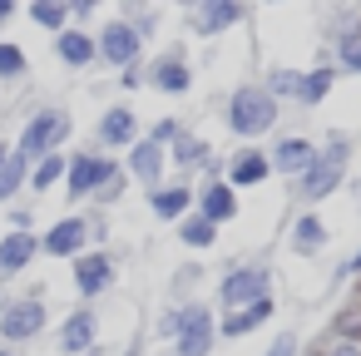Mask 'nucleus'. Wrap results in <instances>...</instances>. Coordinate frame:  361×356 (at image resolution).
<instances>
[{"label": "nucleus", "instance_id": "nucleus-1", "mask_svg": "<svg viewBox=\"0 0 361 356\" xmlns=\"http://www.w3.org/2000/svg\"><path fill=\"white\" fill-rule=\"evenodd\" d=\"M351 159H356V134L351 129H326L317 139V159L307 164L302 178L287 183V203L297 213H317L326 198H336L351 178Z\"/></svg>", "mask_w": 361, "mask_h": 356}, {"label": "nucleus", "instance_id": "nucleus-2", "mask_svg": "<svg viewBox=\"0 0 361 356\" xmlns=\"http://www.w3.org/2000/svg\"><path fill=\"white\" fill-rule=\"evenodd\" d=\"M218 109H223V129H228L238 144H262V139H272V134L282 129V104L262 90L257 75H252V80H238V85L218 99Z\"/></svg>", "mask_w": 361, "mask_h": 356}, {"label": "nucleus", "instance_id": "nucleus-3", "mask_svg": "<svg viewBox=\"0 0 361 356\" xmlns=\"http://www.w3.org/2000/svg\"><path fill=\"white\" fill-rule=\"evenodd\" d=\"M262 297H277V267H272V257L267 252H243V257H233V262H223V272L213 277V307L218 312H243V307H252V302H262Z\"/></svg>", "mask_w": 361, "mask_h": 356}, {"label": "nucleus", "instance_id": "nucleus-4", "mask_svg": "<svg viewBox=\"0 0 361 356\" xmlns=\"http://www.w3.org/2000/svg\"><path fill=\"white\" fill-rule=\"evenodd\" d=\"M50 336V297H45V282L25 287V292H11V287H0V346H30Z\"/></svg>", "mask_w": 361, "mask_h": 356}, {"label": "nucleus", "instance_id": "nucleus-5", "mask_svg": "<svg viewBox=\"0 0 361 356\" xmlns=\"http://www.w3.org/2000/svg\"><path fill=\"white\" fill-rule=\"evenodd\" d=\"M75 139V114L65 109V104H35L25 119H20V134H16V154L20 159H30V164H40V159H50V154H65V144Z\"/></svg>", "mask_w": 361, "mask_h": 356}, {"label": "nucleus", "instance_id": "nucleus-6", "mask_svg": "<svg viewBox=\"0 0 361 356\" xmlns=\"http://www.w3.org/2000/svg\"><path fill=\"white\" fill-rule=\"evenodd\" d=\"M114 173H119V159H109V154H99V149H90V144H85V149H70L65 183H60L70 213H80L85 203H94V193H99Z\"/></svg>", "mask_w": 361, "mask_h": 356}, {"label": "nucleus", "instance_id": "nucleus-7", "mask_svg": "<svg viewBox=\"0 0 361 356\" xmlns=\"http://www.w3.org/2000/svg\"><path fill=\"white\" fill-rule=\"evenodd\" d=\"M193 85H198V75H193V60H188L183 40H173V45H164L144 60V90H154L164 99H183V94H193Z\"/></svg>", "mask_w": 361, "mask_h": 356}, {"label": "nucleus", "instance_id": "nucleus-8", "mask_svg": "<svg viewBox=\"0 0 361 356\" xmlns=\"http://www.w3.org/2000/svg\"><path fill=\"white\" fill-rule=\"evenodd\" d=\"M99 336H104V317H99V307H85V302H75L50 326L55 356H99Z\"/></svg>", "mask_w": 361, "mask_h": 356}, {"label": "nucleus", "instance_id": "nucleus-9", "mask_svg": "<svg viewBox=\"0 0 361 356\" xmlns=\"http://www.w3.org/2000/svg\"><path fill=\"white\" fill-rule=\"evenodd\" d=\"M70 287L85 307H99V297H109L119 287V252L114 247H90L85 257L70 262Z\"/></svg>", "mask_w": 361, "mask_h": 356}, {"label": "nucleus", "instance_id": "nucleus-10", "mask_svg": "<svg viewBox=\"0 0 361 356\" xmlns=\"http://www.w3.org/2000/svg\"><path fill=\"white\" fill-rule=\"evenodd\" d=\"M247 20H252V11L243 0H188L183 6V30L193 40H223L228 30H238Z\"/></svg>", "mask_w": 361, "mask_h": 356}, {"label": "nucleus", "instance_id": "nucleus-11", "mask_svg": "<svg viewBox=\"0 0 361 356\" xmlns=\"http://www.w3.org/2000/svg\"><path fill=\"white\" fill-rule=\"evenodd\" d=\"M169 168H173V178H223V154L213 149V139L208 134H198L193 124L173 139V149H169Z\"/></svg>", "mask_w": 361, "mask_h": 356}, {"label": "nucleus", "instance_id": "nucleus-12", "mask_svg": "<svg viewBox=\"0 0 361 356\" xmlns=\"http://www.w3.org/2000/svg\"><path fill=\"white\" fill-rule=\"evenodd\" d=\"M144 139V114L129 104V99H114V104H104L99 109V119H94V144L90 149H99V154H124V149H134Z\"/></svg>", "mask_w": 361, "mask_h": 356}, {"label": "nucleus", "instance_id": "nucleus-13", "mask_svg": "<svg viewBox=\"0 0 361 356\" xmlns=\"http://www.w3.org/2000/svg\"><path fill=\"white\" fill-rule=\"evenodd\" d=\"M94 50H99V65H109L114 75L129 70V65H139V60H149V45H144V40L134 35V25L119 20V16H104V20L94 25Z\"/></svg>", "mask_w": 361, "mask_h": 356}, {"label": "nucleus", "instance_id": "nucleus-14", "mask_svg": "<svg viewBox=\"0 0 361 356\" xmlns=\"http://www.w3.org/2000/svg\"><path fill=\"white\" fill-rule=\"evenodd\" d=\"M90 252V213H60L45 233H40V257L50 262H75Z\"/></svg>", "mask_w": 361, "mask_h": 356}, {"label": "nucleus", "instance_id": "nucleus-15", "mask_svg": "<svg viewBox=\"0 0 361 356\" xmlns=\"http://www.w3.org/2000/svg\"><path fill=\"white\" fill-rule=\"evenodd\" d=\"M361 40V6H326L322 11V30H317V60H336Z\"/></svg>", "mask_w": 361, "mask_h": 356}, {"label": "nucleus", "instance_id": "nucleus-16", "mask_svg": "<svg viewBox=\"0 0 361 356\" xmlns=\"http://www.w3.org/2000/svg\"><path fill=\"white\" fill-rule=\"evenodd\" d=\"M218 351V307L208 297L188 302V321L173 341V356H213Z\"/></svg>", "mask_w": 361, "mask_h": 356}, {"label": "nucleus", "instance_id": "nucleus-17", "mask_svg": "<svg viewBox=\"0 0 361 356\" xmlns=\"http://www.w3.org/2000/svg\"><path fill=\"white\" fill-rule=\"evenodd\" d=\"M317 159V139L312 134H272V144H267V164H272V178H282V183H292V178H302L307 173V164Z\"/></svg>", "mask_w": 361, "mask_h": 356}, {"label": "nucleus", "instance_id": "nucleus-18", "mask_svg": "<svg viewBox=\"0 0 361 356\" xmlns=\"http://www.w3.org/2000/svg\"><path fill=\"white\" fill-rule=\"evenodd\" d=\"M223 183L228 188H262L272 183V164H267V144H233V154H223Z\"/></svg>", "mask_w": 361, "mask_h": 356}, {"label": "nucleus", "instance_id": "nucleus-19", "mask_svg": "<svg viewBox=\"0 0 361 356\" xmlns=\"http://www.w3.org/2000/svg\"><path fill=\"white\" fill-rule=\"evenodd\" d=\"M193 213L208 218V223L223 233V228H233V223L243 218V193L228 188L223 178H203V183H193Z\"/></svg>", "mask_w": 361, "mask_h": 356}, {"label": "nucleus", "instance_id": "nucleus-20", "mask_svg": "<svg viewBox=\"0 0 361 356\" xmlns=\"http://www.w3.org/2000/svg\"><path fill=\"white\" fill-rule=\"evenodd\" d=\"M282 247H287L292 257H302V262L326 257V252H331V228H326V218H322V213H292V218H287V233H282Z\"/></svg>", "mask_w": 361, "mask_h": 356}, {"label": "nucleus", "instance_id": "nucleus-21", "mask_svg": "<svg viewBox=\"0 0 361 356\" xmlns=\"http://www.w3.org/2000/svg\"><path fill=\"white\" fill-rule=\"evenodd\" d=\"M119 168H124V178H129V183H139V188L149 193V188H159V183L169 178V149H159V144L139 139L134 149H124Z\"/></svg>", "mask_w": 361, "mask_h": 356}, {"label": "nucleus", "instance_id": "nucleus-22", "mask_svg": "<svg viewBox=\"0 0 361 356\" xmlns=\"http://www.w3.org/2000/svg\"><path fill=\"white\" fill-rule=\"evenodd\" d=\"M144 208H149L154 223L173 228V223H183V218L193 213V183H183V178H164L159 188L144 193Z\"/></svg>", "mask_w": 361, "mask_h": 356}, {"label": "nucleus", "instance_id": "nucleus-23", "mask_svg": "<svg viewBox=\"0 0 361 356\" xmlns=\"http://www.w3.org/2000/svg\"><path fill=\"white\" fill-rule=\"evenodd\" d=\"M40 262V233H0V287H16Z\"/></svg>", "mask_w": 361, "mask_h": 356}, {"label": "nucleus", "instance_id": "nucleus-24", "mask_svg": "<svg viewBox=\"0 0 361 356\" xmlns=\"http://www.w3.org/2000/svg\"><path fill=\"white\" fill-rule=\"evenodd\" d=\"M50 50H55V60L70 70V75H90L94 65H99V50H94V30H80V25H70V30H60L55 40H50Z\"/></svg>", "mask_w": 361, "mask_h": 356}, {"label": "nucleus", "instance_id": "nucleus-25", "mask_svg": "<svg viewBox=\"0 0 361 356\" xmlns=\"http://www.w3.org/2000/svg\"><path fill=\"white\" fill-rule=\"evenodd\" d=\"M272 317H277V297H262L243 312H218V341H243V336L272 326Z\"/></svg>", "mask_w": 361, "mask_h": 356}, {"label": "nucleus", "instance_id": "nucleus-26", "mask_svg": "<svg viewBox=\"0 0 361 356\" xmlns=\"http://www.w3.org/2000/svg\"><path fill=\"white\" fill-rule=\"evenodd\" d=\"M336 65H326V60H317V65H307L302 70V90H297V109H322L326 99H331V90H336Z\"/></svg>", "mask_w": 361, "mask_h": 356}, {"label": "nucleus", "instance_id": "nucleus-27", "mask_svg": "<svg viewBox=\"0 0 361 356\" xmlns=\"http://www.w3.org/2000/svg\"><path fill=\"white\" fill-rule=\"evenodd\" d=\"M203 282H208V262L188 257V262H178V267L169 272V297H164V302H173V307L198 302V297H203Z\"/></svg>", "mask_w": 361, "mask_h": 356}, {"label": "nucleus", "instance_id": "nucleus-28", "mask_svg": "<svg viewBox=\"0 0 361 356\" xmlns=\"http://www.w3.org/2000/svg\"><path fill=\"white\" fill-rule=\"evenodd\" d=\"M218 228L208 223V218H198V213H188L183 223H173V243L183 247V252H193V257H203V252H213L218 247Z\"/></svg>", "mask_w": 361, "mask_h": 356}, {"label": "nucleus", "instance_id": "nucleus-29", "mask_svg": "<svg viewBox=\"0 0 361 356\" xmlns=\"http://www.w3.org/2000/svg\"><path fill=\"white\" fill-rule=\"evenodd\" d=\"M30 85V55L16 35H0V90H20Z\"/></svg>", "mask_w": 361, "mask_h": 356}, {"label": "nucleus", "instance_id": "nucleus-30", "mask_svg": "<svg viewBox=\"0 0 361 356\" xmlns=\"http://www.w3.org/2000/svg\"><path fill=\"white\" fill-rule=\"evenodd\" d=\"M257 80H262V90H267L277 104H297V90H302V65H282V60H277V65H267Z\"/></svg>", "mask_w": 361, "mask_h": 356}, {"label": "nucleus", "instance_id": "nucleus-31", "mask_svg": "<svg viewBox=\"0 0 361 356\" xmlns=\"http://www.w3.org/2000/svg\"><path fill=\"white\" fill-rule=\"evenodd\" d=\"M65 164H70V149H65V154H50V159H40V164H30V183H25V193L50 198V193L65 183Z\"/></svg>", "mask_w": 361, "mask_h": 356}, {"label": "nucleus", "instance_id": "nucleus-32", "mask_svg": "<svg viewBox=\"0 0 361 356\" xmlns=\"http://www.w3.org/2000/svg\"><path fill=\"white\" fill-rule=\"evenodd\" d=\"M119 20H129L134 25V35L149 45V40H159V25H164V6H144V0H124V6L114 11Z\"/></svg>", "mask_w": 361, "mask_h": 356}, {"label": "nucleus", "instance_id": "nucleus-33", "mask_svg": "<svg viewBox=\"0 0 361 356\" xmlns=\"http://www.w3.org/2000/svg\"><path fill=\"white\" fill-rule=\"evenodd\" d=\"M25 183H30V159H20V154L11 149V159L0 164V213H6L11 203H20Z\"/></svg>", "mask_w": 361, "mask_h": 356}, {"label": "nucleus", "instance_id": "nucleus-34", "mask_svg": "<svg viewBox=\"0 0 361 356\" xmlns=\"http://www.w3.org/2000/svg\"><path fill=\"white\" fill-rule=\"evenodd\" d=\"M25 16H30V25L45 30L50 40H55L60 30H70V6H65V0H30Z\"/></svg>", "mask_w": 361, "mask_h": 356}, {"label": "nucleus", "instance_id": "nucleus-35", "mask_svg": "<svg viewBox=\"0 0 361 356\" xmlns=\"http://www.w3.org/2000/svg\"><path fill=\"white\" fill-rule=\"evenodd\" d=\"M183 321H188V302H183V307L164 302V307H159V317H154V341H159V346H173V341H178V331H183Z\"/></svg>", "mask_w": 361, "mask_h": 356}, {"label": "nucleus", "instance_id": "nucleus-36", "mask_svg": "<svg viewBox=\"0 0 361 356\" xmlns=\"http://www.w3.org/2000/svg\"><path fill=\"white\" fill-rule=\"evenodd\" d=\"M183 129H188V124H183L178 114H164V119H149V124H144V139L159 144V149H173V139H178Z\"/></svg>", "mask_w": 361, "mask_h": 356}, {"label": "nucleus", "instance_id": "nucleus-37", "mask_svg": "<svg viewBox=\"0 0 361 356\" xmlns=\"http://www.w3.org/2000/svg\"><path fill=\"white\" fill-rule=\"evenodd\" d=\"M351 282H361V243H356V252H351V257H341V262L331 267L326 292H341V287H351Z\"/></svg>", "mask_w": 361, "mask_h": 356}, {"label": "nucleus", "instance_id": "nucleus-38", "mask_svg": "<svg viewBox=\"0 0 361 356\" xmlns=\"http://www.w3.org/2000/svg\"><path fill=\"white\" fill-rule=\"evenodd\" d=\"M0 223H6V233H35V203H11L6 213H0Z\"/></svg>", "mask_w": 361, "mask_h": 356}, {"label": "nucleus", "instance_id": "nucleus-39", "mask_svg": "<svg viewBox=\"0 0 361 356\" xmlns=\"http://www.w3.org/2000/svg\"><path fill=\"white\" fill-rule=\"evenodd\" d=\"M262 356H302V331H292V326L272 331V341L262 346Z\"/></svg>", "mask_w": 361, "mask_h": 356}, {"label": "nucleus", "instance_id": "nucleus-40", "mask_svg": "<svg viewBox=\"0 0 361 356\" xmlns=\"http://www.w3.org/2000/svg\"><path fill=\"white\" fill-rule=\"evenodd\" d=\"M70 6V25H80V30H90V20L99 16V0H65Z\"/></svg>", "mask_w": 361, "mask_h": 356}, {"label": "nucleus", "instance_id": "nucleus-41", "mask_svg": "<svg viewBox=\"0 0 361 356\" xmlns=\"http://www.w3.org/2000/svg\"><path fill=\"white\" fill-rule=\"evenodd\" d=\"M114 90H119V94H139V90H144V60L129 65V70H119V75H114Z\"/></svg>", "mask_w": 361, "mask_h": 356}, {"label": "nucleus", "instance_id": "nucleus-42", "mask_svg": "<svg viewBox=\"0 0 361 356\" xmlns=\"http://www.w3.org/2000/svg\"><path fill=\"white\" fill-rule=\"evenodd\" d=\"M90 213V247H109V213L99 208H85Z\"/></svg>", "mask_w": 361, "mask_h": 356}, {"label": "nucleus", "instance_id": "nucleus-43", "mask_svg": "<svg viewBox=\"0 0 361 356\" xmlns=\"http://www.w3.org/2000/svg\"><path fill=\"white\" fill-rule=\"evenodd\" d=\"M331 65H336V75H341V80H361V40H356L346 55H336Z\"/></svg>", "mask_w": 361, "mask_h": 356}, {"label": "nucleus", "instance_id": "nucleus-44", "mask_svg": "<svg viewBox=\"0 0 361 356\" xmlns=\"http://www.w3.org/2000/svg\"><path fill=\"white\" fill-rule=\"evenodd\" d=\"M16 16H20V6H16V0H0V35H11Z\"/></svg>", "mask_w": 361, "mask_h": 356}, {"label": "nucleus", "instance_id": "nucleus-45", "mask_svg": "<svg viewBox=\"0 0 361 356\" xmlns=\"http://www.w3.org/2000/svg\"><path fill=\"white\" fill-rule=\"evenodd\" d=\"M326 356H361V341H331L326 336Z\"/></svg>", "mask_w": 361, "mask_h": 356}, {"label": "nucleus", "instance_id": "nucleus-46", "mask_svg": "<svg viewBox=\"0 0 361 356\" xmlns=\"http://www.w3.org/2000/svg\"><path fill=\"white\" fill-rule=\"evenodd\" d=\"M124 356H149V336H144V331H134V341L124 346Z\"/></svg>", "mask_w": 361, "mask_h": 356}, {"label": "nucleus", "instance_id": "nucleus-47", "mask_svg": "<svg viewBox=\"0 0 361 356\" xmlns=\"http://www.w3.org/2000/svg\"><path fill=\"white\" fill-rule=\"evenodd\" d=\"M346 307H351V312L361 317V282H351V297H346Z\"/></svg>", "mask_w": 361, "mask_h": 356}, {"label": "nucleus", "instance_id": "nucleus-48", "mask_svg": "<svg viewBox=\"0 0 361 356\" xmlns=\"http://www.w3.org/2000/svg\"><path fill=\"white\" fill-rule=\"evenodd\" d=\"M341 193H351V198H356V203H361V178H356V173H351V178H346V188H341Z\"/></svg>", "mask_w": 361, "mask_h": 356}, {"label": "nucleus", "instance_id": "nucleus-49", "mask_svg": "<svg viewBox=\"0 0 361 356\" xmlns=\"http://www.w3.org/2000/svg\"><path fill=\"white\" fill-rule=\"evenodd\" d=\"M149 356H173V346H154V351H149Z\"/></svg>", "mask_w": 361, "mask_h": 356}, {"label": "nucleus", "instance_id": "nucleus-50", "mask_svg": "<svg viewBox=\"0 0 361 356\" xmlns=\"http://www.w3.org/2000/svg\"><path fill=\"white\" fill-rule=\"evenodd\" d=\"M0 356H20V351H11V346H0Z\"/></svg>", "mask_w": 361, "mask_h": 356}, {"label": "nucleus", "instance_id": "nucleus-51", "mask_svg": "<svg viewBox=\"0 0 361 356\" xmlns=\"http://www.w3.org/2000/svg\"><path fill=\"white\" fill-rule=\"evenodd\" d=\"M99 356H104V351H99Z\"/></svg>", "mask_w": 361, "mask_h": 356}]
</instances>
